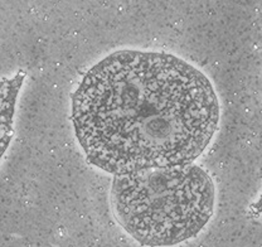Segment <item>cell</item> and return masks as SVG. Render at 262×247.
I'll use <instances>...</instances> for the list:
<instances>
[{
    "label": "cell",
    "mask_w": 262,
    "mask_h": 247,
    "mask_svg": "<svg viewBox=\"0 0 262 247\" xmlns=\"http://www.w3.org/2000/svg\"><path fill=\"white\" fill-rule=\"evenodd\" d=\"M220 120L211 81L176 56L119 51L72 95V122L90 163L114 175L187 166Z\"/></svg>",
    "instance_id": "6da1fadb"
},
{
    "label": "cell",
    "mask_w": 262,
    "mask_h": 247,
    "mask_svg": "<svg viewBox=\"0 0 262 247\" xmlns=\"http://www.w3.org/2000/svg\"><path fill=\"white\" fill-rule=\"evenodd\" d=\"M115 215L131 237L146 247H169L195 237L211 219L214 184L195 164L115 175Z\"/></svg>",
    "instance_id": "7a4b0ae2"
},
{
    "label": "cell",
    "mask_w": 262,
    "mask_h": 247,
    "mask_svg": "<svg viewBox=\"0 0 262 247\" xmlns=\"http://www.w3.org/2000/svg\"><path fill=\"white\" fill-rule=\"evenodd\" d=\"M251 211H252V213H255V215H258V213L262 212V194H261L260 199H258L255 204H252Z\"/></svg>",
    "instance_id": "3957f363"
}]
</instances>
